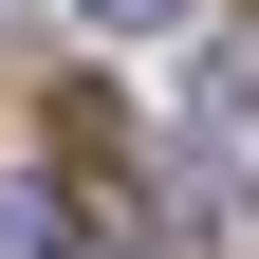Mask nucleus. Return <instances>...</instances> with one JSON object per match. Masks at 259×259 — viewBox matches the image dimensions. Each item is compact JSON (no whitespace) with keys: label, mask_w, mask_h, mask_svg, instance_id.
I'll return each mask as SVG.
<instances>
[{"label":"nucleus","mask_w":259,"mask_h":259,"mask_svg":"<svg viewBox=\"0 0 259 259\" xmlns=\"http://www.w3.org/2000/svg\"><path fill=\"white\" fill-rule=\"evenodd\" d=\"M0 259H74V204H56V185H37V167L0 185Z\"/></svg>","instance_id":"nucleus-1"},{"label":"nucleus","mask_w":259,"mask_h":259,"mask_svg":"<svg viewBox=\"0 0 259 259\" xmlns=\"http://www.w3.org/2000/svg\"><path fill=\"white\" fill-rule=\"evenodd\" d=\"M93 19H130V37H148V19H185V0H93Z\"/></svg>","instance_id":"nucleus-2"}]
</instances>
